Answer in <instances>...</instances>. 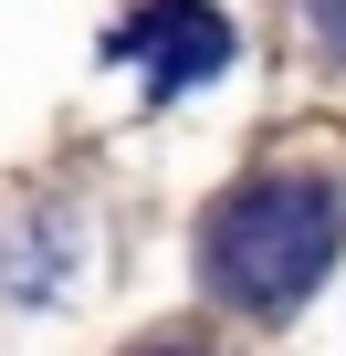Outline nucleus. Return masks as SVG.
Wrapping results in <instances>:
<instances>
[{"label":"nucleus","mask_w":346,"mask_h":356,"mask_svg":"<svg viewBox=\"0 0 346 356\" xmlns=\"http://www.w3.org/2000/svg\"><path fill=\"white\" fill-rule=\"evenodd\" d=\"M105 53H126L147 74V95H189L231 63V22L210 11V0H147V11H126L105 32Z\"/></svg>","instance_id":"f03ea898"},{"label":"nucleus","mask_w":346,"mask_h":356,"mask_svg":"<svg viewBox=\"0 0 346 356\" xmlns=\"http://www.w3.org/2000/svg\"><path fill=\"white\" fill-rule=\"evenodd\" d=\"M346 241V189L336 178H262V189L210 210V293L242 314H283L315 293V273Z\"/></svg>","instance_id":"f257e3e1"}]
</instances>
